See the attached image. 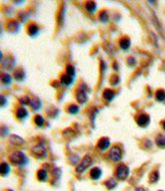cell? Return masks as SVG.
I'll return each mask as SVG.
<instances>
[{
	"label": "cell",
	"mask_w": 165,
	"mask_h": 191,
	"mask_svg": "<svg viewBox=\"0 0 165 191\" xmlns=\"http://www.w3.org/2000/svg\"><path fill=\"white\" fill-rule=\"evenodd\" d=\"M10 161L14 165L25 166L28 163V158L24 153L20 151H15L10 155Z\"/></svg>",
	"instance_id": "6da1fadb"
},
{
	"label": "cell",
	"mask_w": 165,
	"mask_h": 191,
	"mask_svg": "<svg viewBox=\"0 0 165 191\" xmlns=\"http://www.w3.org/2000/svg\"><path fill=\"white\" fill-rule=\"evenodd\" d=\"M108 157H109V159L112 161V162H118V161H120L122 158V154H121V150H120V148L112 147L111 148V150L109 151Z\"/></svg>",
	"instance_id": "7a4b0ae2"
},
{
	"label": "cell",
	"mask_w": 165,
	"mask_h": 191,
	"mask_svg": "<svg viewBox=\"0 0 165 191\" xmlns=\"http://www.w3.org/2000/svg\"><path fill=\"white\" fill-rule=\"evenodd\" d=\"M92 164V160L89 156H85L84 159L81 161V163L76 167V172L77 173H82L88 168V167Z\"/></svg>",
	"instance_id": "3957f363"
},
{
	"label": "cell",
	"mask_w": 165,
	"mask_h": 191,
	"mask_svg": "<svg viewBox=\"0 0 165 191\" xmlns=\"http://www.w3.org/2000/svg\"><path fill=\"white\" fill-rule=\"evenodd\" d=\"M116 177L120 179V180H124V179H126L128 177L129 175V169L127 166L125 165H121L119 166L118 168L116 169Z\"/></svg>",
	"instance_id": "277c9868"
},
{
	"label": "cell",
	"mask_w": 165,
	"mask_h": 191,
	"mask_svg": "<svg viewBox=\"0 0 165 191\" xmlns=\"http://www.w3.org/2000/svg\"><path fill=\"white\" fill-rule=\"evenodd\" d=\"M32 155L33 156H35V157H37V158H43L46 156V149L44 148V146L43 145H37V146H35L34 148L32 149Z\"/></svg>",
	"instance_id": "5b68a950"
},
{
	"label": "cell",
	"mask_w": 165,
	"mask_h": 191,
	"mask_svg": "<svg viewBox=\"0 0 165 191\" xmlns=\"http://www.w3.org/2000/svg\"><path fill=\"white\" fill-rule=\"evenodd\" d=\"M136 122L140 127H147L150 123V119L146 114H141L137 117Z\"/></svg>",
	"instance_id": "8992f818"
},
{
	"label": "cell",
	"mask_w": 165,
	"mask_h": 191,
	"mask_svg": "<svg viewBox=\"0 0 165 191\" xmlns=\"http://www.w3.org/2000/svg\"><path fill=\"white\" fill-rule=\"evenodd\" d=\"M110 145V140L108 138H101L100 140L98 141V148L100 149V150H106V149H108V147H109Z\"/></svg>",
	"instance_id": "52a82bcc"
},
{
	"label": "cell",
	"mask_w": 165,
	"mask_h": 191,
	"mask_svg": "<svg viewBox=\"0 0 165 191\" xmlns=\"http://www.w3.org/2000/svg\"><path fill=\"white\" fill-rule=\"evenodd\" d=\"M114 97H115V92H114L112 89H104V92H103V99L104 100H106L107 102H111V101L114 99Z\"/></svg>",
	"instance_id": "ba28073f"
},
{
	"label": "cell",
	"mask_w": 165,
	"mask_h": 191,
	"mask_svg": "<svg viewBox=\"0 0 165 191\" xmlns=\"http://www.w3.org/2000/svg\"><path fill=\"white\" fill-rule=\"evenodd\" d=\"M101 174H102V171L98 167H95V168H93L91 171H90V177H91L93 180H98V179L101 177Z\"/></svg>",
	"instance_id": "9c48e42d"
},
{
	"label": "cell",
	"mask_w": 165,
	"mask_h": 191,
	"mask_svg": "<svg viewBox=\"0 0 165 191\" xmlns=\"http://www.w3.org/2000/svg\"><path fill=\"white\" fill-rule=\"evenodd\" d=\"M73 80H74V77L68 76L67 74H63V76L61 77V83H62V85L66 86H70L71 83H73Z\"/></svg>",
	"instance_id": "30bf717a"
},
{
	"label": "cell",
	"mask_w": 165,
	"mask_h": 191,
	"mask_svg": "<svg viewBox=\"0 0 165 191\" xmlns=\"http://www.w3.org/2000/svg\"><path fill=\"white\" fill-rule=\"evenodd\" d=\"M19 28H20V25H19V23H18L17 21H11L7 25V29L10 32H12V33L17 32L18 30H19Z\"/></svg>",
	"instance_id": "8fae6325"
},
{
	"label": "cell",
	"mask_w": 165,
	"mask_h": 191,
	"mask_svg": "<svg viewBox=\"0 0 165 191\" xmlns=\"http://www.w3.org/2000/svg\"><path fill=\"white\" fill-rule=\"evenodd\" d=\"M30 106L33 109V111H39V109L41 108V102L38 98H34L30 102Z\"/></svg>",
	"instance_id": "7c38bea8"
},
{
	"label": "cell",
	"mask_w": 165,
	"mask_h": 191,
	"mask_svg": "<svg viewBox=\"0 0 165 191\" xmlns=\"http://www.w3.org/2000/svg\"><path fill=\"white\" fill-rule=\"evenodd\" d=\"M9 172H10V166H9V164L6 162L1 163V165H0V173H1V175L6 176Z\"/></svg>",
	"instance_id": "4fadbf2b"
},
{
	"label": "cell",
	"mask_w": 165,
	"mask_h": 191,
	"mask_svg": "<svg viewBox=\"0 0 165 191\" xmlns=\"http://www.w3.org/2000/svg\"><path fill=\"white\" fill-rule=\"evenodd\" d=\"M10 142L16 146H21L24 144V140L22 138H20L19 136H15V135H12L10 137Z\"/></svg>",
	"instance_id": "5bb4252c"
},
{
	"label": "cell",
	"mask_w": 165,
	"mask_h": 191,
	"mask_svg": "<svg viewBox=\"0 0 165 191\" xmlns=\"http://www.w3.org/2000/svg\"><path fill=\"white\" fill-rule=\"evenodd\" d=\"M39 32V27L36 24H30L28 27V34L30 36H36Z\"/></svg>",
	"instance_id": "9a60e30c"
},
{
	"label": "cell",
	"mask_w": 165,
	"mask_h": 191,
	"mask_svg": "<svg viewBox=\"0 0 165 191\" xmlns=\"http://www.w3.org/2000/svg\"><path fill=\"white\" fill-rule=\"evenodd\" d=\"M76 99L80 104H85L87 101V95L85 92H79L76 96Z\"/></svg>",
	"instance_id": "2e32d148"
},
{
	"label": "cell",
	"mask_w": 165,
	"mask_h": 191,
	"mask_svg": "<svg viewBox=\"0 0 165 191\" xmlns=\"http://www.w3.org/2000/svg\"><path fill=\"white\" fill-rule=\"evenodd\" d=\"M130 43L131 42L129 38H123V39L120 40V47H121L123 50H126L130 47Z\"/></svg>",
	"instance_id": "e0dca14e"
},
{
	"label": "cell",
	"mask_w": 165,
	"mask_h": 191,
	"mask_svg": "<svg viewBox=\"0 0 165 191\" xmlns=\"http://www.w3.org/2000/svg\"><path fill=\"white\" fill-rule=\"evenodd\" d=\"M16 116H17V118H19V119H25L27 116H28V112H27L26 109L20 108V109L17 110Z\"/></svg>",
	"instance_id": "ac0fdd59"
},
{
	"label": "cell",
	"mask_w": 165,
	"mask_h": 191,
	"mask_svg": "<svg viewBox=\"0 0 165 191\" xmlns=\"http://www.w3.org/2000/svg\"><path fill=\"white\" fill-rule=\"evenodd\" d=\"M96 8H97V6H96V3L95 2H93V1H89V2H87L86 3V9L88 12L90 13H94V11L96 10Z\"/></svg>",
	"instance_id": "d6986e66"
},
{
	"label": "cell",
	"mask_w": 165,
	"mask_h": 191,
	"mask_svg": "<svg viewBox=\"0 0 165 191\" xmlns=\"http://www.w3.org/2000/svg\"><path fill=\"white\" fill-rule=\"evenodd\" d=\"M156 144L158 147H165V136L160 134L156 137Z\"/></svg>",
	"instance_id": "ffe728a7"
},
{
	"label": "cell",
	"mask_w": 165,
	"mask_h": 191,
	"mask_svg": "<svg viewBox=\"0 0 165 191\" xmlns=\"http://www.w3.org/2000/svg\"><path fill=\"white\" fill-rule=\"evenodd\" d=\"M37 177L40 181H46L47 179V172L44 169H40L37 173Z\"/></svg>",
	"instance_id": "44dd1931"
},
{
	"label": "cell",
	"mask_w": 165,
	"mask_h": 191,
	"mask_svg": "<svg viewBox=\"0 0 165 191\" xmlns=\"http://www.w3.org/2000/svg\"><path fill=\"white\" fill-rule=\"evenodd\" d=\"M156 100L158 101V102H163L165 100V91L164 89H159L156 92Z\"/></svg>",
	"instance_id": "7402d4cb"
},
{
	"label": "cell",
	"mask_w": 165,
	"mask_h": 191,
	"mask_svg": "<svg viewBox=\"0 0 165 191\" xmlns=\"http://www.w3.org/2000/svg\"><path fill=\"white\" fill-rule=\"evenodd\" d=\"M1 80L4 85H10L12 82V77L8 74H3L1 76Z\"/></svg>",
	"instance_id": "603a6c76"
},
{
	"label": "cell",
	"mask_w": 165,
	"mask_h": 191,
	"mask_svg": "<svg viewBox=\"0 0 165 191\" xmlns=\"http://www.w3.org/2000/svg\"><path fill=\"white\" fill-rule=\"evenodd\" d=\"M105 185H106L108 189H114V188L117 186V182L114 180V179H109V180L105 182Z\"/></svg>",
	"instance_id": "cb8c5ba5"
},
{
	"label": "cell",
	"mask_w": 165,
	"mask_h": 191,
	"mask_svg": "<svg viewBox=\"0 0 165 191\" xmlns=\"http://www.w3.org/2000/svg\"><path fill=\"white\" fill-rule=\"evenodd\" d=\"M34 122H35V124L37 125L38 127H42L44 125V123H45V120H44V118L42 117V116H36L35 117V120H34Z\"/></svg>",
	"instance_id": "d4e9b609"
},
{
	"label": "cell",
	"mask_w": 165,
	"mask_h": 191,
	"mask_svg": "<svg viewBox=\"0 0 165 191\" xmlns=\"http://www.w3.org/2000/svg\"><path fill=\"white\" fill-rule=\"evenodd\" d=\"M67 111H68L69 114L75 115V114H77V113L79 112V108H78V107H77L76 105H71V106L68 107Z\"/></svg>",
	"instance_id": "484cf974"
},
{
	"label": "cell",
	"mask_w": 165,
	"mask_h": 191,
	"mask_svg": "<svg viewBox=\"0 0 165 191\" xmlns=\"http://www.w3.org/2000/svg\"><path fill=\"white\" fill-rule=\"evenodd\" d=\"M14 77L17 80H24V77H25V74L23 73V70H17L16 73H15Z\"/></svg>",
	"instance_id": "4316f807"
},
{
	"label": "cell",
	"mask_w": 165,
	"mask_h": 191,
	"mask_svg": "<svg viewBox=\"0 0 165 191\" xmlns=\"http://www.w3.org/2000/svg\"><path fill=\"white\" fill-rule=\"evenodd\" d=\"M99 19H100V21H102V22H108L109 17H108V14L106 11H102L100 13V15H99Z\"/></svg>",
	"instance_id": "83f0119b"
},
{
	"label": "cell",
	"mask_w": 165,
	"mask_h": 191,
	"mask_svg": "<svg viewBox=\"0 0 165 191\" xmlns=\"http://www.w3.org/2000/svg\"><path fill=\"white\" fill-rule=\"evenodd\" d=\"M19 102L21 105H23V106H26V105H30V102H31V100L29 99L27 96H25V97H22V98H20L19 99Z\"/></svg>",
	"instance_id": "f1b7e54d"
},
{
	"label": "cell",
	"mask_w": 165,
	"mask_h": 191,
	"mask_svg": "<svg viewBox=\"0 0 165 191\" xmlns=\"http://www.w3.org/2000/svg\"><path fill=\"white\" fill-rule=\"evenodd\" d=\"M66 71H67L68 76H70L72 77H75V68H74V67H72V65H67V67H66Z\"/></svg>",
	"instance_id": "f546056e"
},
{
	"label": "cell",
	"mask_w": 165,
	"mask_h": 191,
	"mask_svg": "<svg viewBox=\"0 0 165 191\" xmlns=\"http://www.w3.org/2000/svg\"><path fill=\"white\" fill-rule=\"evenodd\" d=\"M158 178H159L158 172H154V173H152L151 177H150V181H151V183H155V182H157Z\"/></svg>",
	"instance_id": "4dcf8cb0"
},
{
	"label": "cell",
	"mask_w": 165,
	"mask_h": 191,
	"mask_svg": "<svg viewBox=\"0 0 165 191\" xmlns=\"http://www.w3.org/2000/svg\"><path fill=\"white\" fill-rule=\"evenodd\" d=\"M127 64L129 65H131V67H133V65H135V64H136V62H135V59L133 58H129L127 59Z\"/></svg>",
	"instance_id": "1f68e13d"
},
{
	"label": "cell",
	"mask_w": 165,
	"mask_h": 191,
	"mask_svg": "<svg viewBox=\"0 0 165 191\" xmlns=\"http://www.w3.org/2000/svg\"><path fill=\"white\" fill-rule=\"evenodd\" d=\"M0 99H1V104H0V105H1V107H4L5 104H6V99L3 97V96H1V98H0Z\"/></svg>",
	"instance_id": "d6a6232c"
},
{
	"label": "cell",
	"mask_w": 165,
	"mask_h": 191,
	"mask_svg": "<svg viewBox=\"0 0 165 191\" xmlns=\"http://www.w3.org/2000/svg\"><path fill=\"white\" fill-rule=\"evenodd\" d=\"M135 191H145L143 189V188H141V187H137L136 189H135Z\"/></svg>",
	"instance_id": "836d02e7"
},
{
	"label": "cell",
	"mask_w": 165,
	"mask_h": 191,
	"mask_svg": "<svg viewBox=\"0 0 165 191\" xmlns=\"http://www.w3.org/2000/svg\"><path fill=\"white\" fill-rule=\"evenodd\" d=\"M162 125H163V129L165 130V121L163 122V124H162Z\"/></svg>",
	"instance_id": "e575fe53"
},
{
	"label": "cell",
	"mask_w": 165,
	"mask_h": 191,
	"mask_svg": "<svg viewBox=\"0 0 165 191\" xmlns=\"http://www.w3.org/2000/svg\"><path fill=\"white\" fill-rule=\"evenodd\" d=\"M9 191H13V190H9Z\"/></svg>",
	"instance_id": "d590c367"
},
{
	"label": "cell",
	"mask_w": 165,
	"mask_h": 191,
	"mask_svg": "<svg viewBox=\"0 0 165 191\" xmlns=\"http://www.w3.org/2000/svg\"><path fill=\"white\" fill-rule=\"evenodd\" d=\"M160 191H161V190H160Z\"/></svg>",
	"instance_id": "8d00e7d4"
}]
</instances>
